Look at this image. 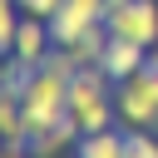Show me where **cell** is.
I'll list each match as a JSON object with an SVG mask.
<instances>
[{
  "mask_svg": "<svg viewBox=\"0 0 158 158\" xmlns=\"http://www.w3.org/2000/svg\"><path fill=\"white\" fill-rule=\"evenodd\" d=\"M69 118L79 123V133H99L114 128L118 109H114V79L99 64H84L69 74Z\"/></svg>",
  "mask_w": 158,
  "mask_h": 158,
  "instance_id": "6da1fadb",
  "label": "cell"
},
{
  "mask_svg": "<svg viewBox=\"0 0 158 158\" xmlns=\"http://www.w3.org/2000/svg\"><path fill=\"white\" fill-rule=\"evenodd\" d=\"M20 109H25V128H30V138L44 133V128H54L59 118H69V79L40 64L35 79H30V89L20 94Z\"/></svg>",
  "mask_w": 158,
  "mask_h": 158,
  "instance_id": "7a4b0ae2",
  "label": "cell"
},
{
  "mask_svg": "<svg viewBox=\"0 0 158 158\" xmlns=\"http://www.w3.org/2000/svg\"><path fill=\"white\" fill-rule=\"evenodd\" d=\"M114 109H118V123L123 128H153L158 133V79L148 69L118 79L114 84Z\"/></svg>",
  "mask_w": 158,
  "mask_h": 158,
  "instance_id": "3957f363",
  "label": "cell"
},
{
  "mask_svg": "<svg viewBox=\"0 0 158 158\" xmlns=\"http://www.w3.org/2000/svg\"><path fill=\"white\" fill-rule=\"evenodd\" d=\"M104 25H109V35L153 49V44H158V0H123V5H109V10H104Z\"/></svg>",
  "mask_w": 158,
  "mask_h": 158,
  "instance_id": "277c9868",
  "label": "cell"
},
{
  "mask_svg": "<svg viewBox=\"0 0 158 158\" xmlns=\"http://www.w3.org/2000/svg\"><path fill=\"white\" fill-rule=\"evenodd\" d=\"M143 59H148V49H143V44L109 35V44H104V54H99V69H104V74H109V79L118 84V79L138 74V69H143Z\"/></svg>",
  "mask_w": 158,
  "mask_h": 158,
  "instance_id": "5b68a950",
  "label": "cell"
},
{
  "mask_svg": "<svg viewBox=\"0 0 158 158\" xmlns=\"http://www.w3.org/2000/svg\"><path fill=\"white\" fill-rule=\"evenodd\" d=\"M49 49H54L49 20L20 15V30H15V59H25V64H44V54H49Z\"/></svg>",
  "mask_w": 158,
  "mask_h": 158,
  "instance_id": "8992f818",
  "label": "cell"
},
{
  "mask_svg": "<svg viewBox=\"0 0 158 158\" xmlns=\"http://www.w3.org/2000/svg\"><path fill=\"white\" fill-rule=\"evenodd\" d=\"M74 143H79V123L74 118H59L54 128H44V133L30 138V158H64Z\"/></svg>",
  "mask_w": 158,
  "mask_h": 158,
  "instance_id": "52a82bcc",
  "label": "cell"
},
{
  "mask_svg": "<svg viewBox=\"0 0 158 158\" xmlns=\"http://www.w3.org/2000/svg\"><path fill=\"white\" fill-rule=\"evenodd\" d=\"M94 20H99V15H89V10H79V5H69V0H64V5L49 15V35H54V44H74Z\"/></svg>",
  "mask_w": 158,
  "mask_h": 158,
  "instance_id": "ba28073f",
  "label": "cell"
},
{
  "mask_svg": "<svg viewBox=\"0 0 158 158\" xmlns=\"http://www.w3.org/2000/svg\"><path fill=\"white\" fill-rule=\"evenodd\" d=\"M123 148H128V133H118V128H99V133H79L74 158H123Z\"/></svg>",
  "mask_w": 158,
  "mask_h": 158,
  "instance_id": "9c48e42d",
  "label": "cell"
},
{
  "mask_svg": "<svg viewBox=\"0 0 158 158\" xmlns=\"http://www.w3.org/2000/svg\"><path fill=\"white\" fill-rule=\"evenodd\" d=\"M0 138H5V148H30V128H25L20 94H0Z\"/></svg>",
  "mask_w": 158,
  "mask_h": 158,
  "instance_id": "30bf717a",
  "label": "cell"
},
{
  "mask_svg": "<svg viewBox=\"0 0 158 158\" xmlns=\"http://www.w3.org/2000/svg\"><path fill=\"white\" fill-rule=\"evenodd\" d=\"M35 69L40 64H25V59H0V74H5V94H25L30 89V79H35Z\"/></svg>",
  "mask_w": 158,
  "mask_h": 158,
  "instance_id": "8fae6325",
  "label": "cell"
},
{
  "mask_svg": "<svg viewBox=\"0 0 158 158\" xmlns=\"http://www.w3.org/2000/svg\"><path fill=\"white\" fill-rule=\"evenodd\" d=\"M123 158H158V133H153V128H128Z\"/></svg>",
  "mask_w": 158,
  "mask_h": 158,
  "instance_id": "7c38bea8",
  "label": "cell"
},
{
  "mask_svg": "<svg viewBox=\"0 0 158 158\" xmlns=\"http://www.w3.org/2000/svg\"><path fill=\"white\" fill-rule=\"evenodd\" d=\"M15 30H20V5H0V59L15 54Z\"/></svg>",
  "mask_w": 158,
  "mask_h": 158,
  "instance_id": "4fadbf2b",
  "label": "cell"
},
{
  "mask_svg": "<svg viewBox=\"0 0 158 158\" xmlns=\"http://www.w3.org/2000/svg\"><path fill=\"white\" fill-rule=\"evenodd\" d=\"M15 5H20V15H35V20H49V15H54V10L64 5V0H15Z\"/></svg>",
  "mask_w": 158,
  "mask_h": 158,
  "instance_id": "5bb4252c",
  "label": "cell"
},
{
  "mask_svg": "<svg viewBox=\"0 0 158 158\" xmlns=\"http://www.w3.org/2000/svg\"><path fill=\"white\" fill-rule=\"evenodd\" d=\"M69 5H79V10H89V15H99V20H104V10H109V0H69Z\"/></svg>",
  "mask_w": 158,
  "mask_h": 158,
  "instance_id": "9a60e30c",
  "label": "cell"
},
{
  "mask_svg": "<svg viewBox=\"0 0 158 158\" xmlns=\"http://www.w3.org/2000/svg\"><path fill=\"white\" fill-rule=\"evenodd\" d=\"M143 69H148V74H153V79H158V44H153V49H148V59H143Z\"/></svg>",
  "mask_w": 158,
  "mask_h": 158,
  "instance_id": "2e32d148",
  "label": "cell"
},
{
  "mask_svg": "<svg viewBox=\"0 0 158 158\" xmlns=\"http://www.w3.org/2000/svg\"><path fill=\"white\" fill-rule=\"evenodd\" d=\"M0 158H30V148H0Z\"/></svg>",
  "mask_w": 158,
  "mask_h": 158,
  "instance_id": "e0dca14e",
  "label": "cell"
},
{
  "mask_svg": "<svg viewBox=\"0 0 158 158\" xmlns=\"http://www.w3.org/2000/svg\"><path fill=\"white\" fill-rule=\"evenodd\" d=\"M0 94H5V74H0Z\"/></svg>",
  "mask_w": 158,
  "mask_h": 158,
  "instance_id": "ac0fdd59",
  "label": "cell"
},
{
  "mask_svg": "<svg viewBox=\"0 0 158 158\" xmlns=\"http://www.w3.org/2000/svg\"><path fill=\"white\" fill-rule=\"evenodd\" d=\"M0 5H15V0H0Z\"/></svg>",
  "mask_w": 158,
  "mask_h": 158,
  "instance_id": "d6986e66",
  "label": "cell"
},
{
  "mask_svg": "<svg viewBox=\"0 0 158 158\" xmlns=\"http://www.w3.org/2000/svg\"><path fill=\"white\" fill-rule=\"evenodd\" d=\"M109 5H123V0H109Z\"/></svg>",
  "mask_w": 158,
  "mask_h": 158,
  "instance_id": "ffe728a7",
  "label": "cell"
},
{
  "mask_svg": "<svg viewBox=\"0 0 158 158\" xmlns=\"http://www.w3.org/2000/svg\"><path fill=\"white\" fill-rule=\"evenodd\" d=\"M0 148H5V138H0Z\"/></svg>",
  "mask_w": 158,
  "mask_h": 158,
  "instance_id": "44dd1931",
  "label": "cell"
}]
</instances>
